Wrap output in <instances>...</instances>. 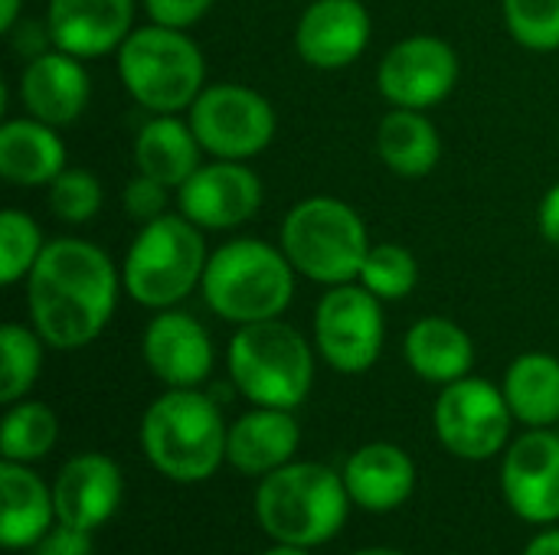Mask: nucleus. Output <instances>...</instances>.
Masks as SVG:
<instances>
[{
	"instance_id": "obj_1",
	"label": "nucleus",
	"mask_w": 559,
	"mask_h": 555,
	"mask_svg": "<svg viewBox=\"0 0 559 555\" xmlns=\"http://www.w3.org/2000/svg\"><path fill=\"white\" fill-rule=\"evenodd\" d=\"M33 330L52 350L88 347L115 314V262L85 239H56L26 278Z\"/></svg>"
},
{
	"instance_id": "obj_2",
	"label": "nucleus",
	"mask_w": 559,
	"mask_h": 555,
	"mask_svg": "<svg viewBox=\"0 0 559 555\" xmlns=\"http://www.w3.org/2000/svg\"><path fill=\"white\" fill-rule=\"evenodd\" d=\"M350 510V494L344 474L314 461H292L255 491V520L262 533L282 546L314 550L331 543Z\"/></svg>"
},
{
	"instance_id": "obj_3",
	"label": "nucleus",
	"mask_w": 559,
	"mask_h": 555,
	"mask_svg": "<svg viewBox=\"0 0 559 555\" xmlns=\"http://www.w3.org/2000/svg\"><path fill=\"white\" fill-rule=\"evenodd\" d=\"M229 425L200 389H167L141 419V448L154 471L177 484H200L226 464Z\"/></svg>"
},
{
	"instance_id": "obj_4",
	"label": "nucleus",
	"mask_w": 559,
	"mask_h": 555,
	"mask_svg": "<svg viewBox=\"0 0 559 555\" xmlns=\"http://www.w3.org/2000/svg\"><path fill=\"white\" fill-rule=\"evenodd\" d=\"M200 291L210 311L236 327L275 321L295 298V265L269 242L233 239L210 255Z\"/></svg>"
},
{
	"instance_id": "obj_5",
	"label": "nucleus",
	"mask_w": 559,
	"mask_h": 555,
	"mask_svg": "<svg viewBox=\"0 0 559 555\" xmlns=\"http://www.w3.org/2000/svg\"><path fill=\"white\" fill-rule=\"evenodd\" d=\"M226 366L236 389L265 409H298L314 386L311 343L288 324L262 321L236 330L226 350Z\"/></svg>"
},
{
	"instance_id": "obj_6",
	"label": "nucleus",
	"mask_w": 559,
	"mask_h": 555,
	"mask_svg": "<svg viewBox=\"0 0 559 555\" xmlns=\"http://www.w3.org/2000/svg\"><path fill=\"white\" fill-rule=\"evenodd\" d=\"M206 262L203 229L183 213H164L154 222H144L131 242L121 265V285L141 307L167 311L203 281Z\"/></svg>"
},
{
	"instance_id": "obj_7",
	"label": "nucleus",
	"mask_w": 559,
	"mask_h": 555,
	"mask_svg": "<svg viewBox=\"0 0 559 555\" xmlns=\"http://www.w3.org/2000/svg\"><path fill=\"white\" fill-rule=\"evenodd\" d=\"M118 75L128 95L154 114H177L206 88L200 46L183 29L160 23L131 29L118 49Z\"/></svg>"
},
{
	"instance_id": "obj_8",
	"label": "nucleus",
	"mask_w": 559,
	"mask_h": 555,
	"mask_svg": "<svg viewBox=\"0 0 559 555\" xmlns=\"http://www.w3.org/2000/svg\"><path fill=\"white\" fill-rule=\"evenodd\" d=\"M282 252L298 275L334 288L360 275L370 236L354 206L334 196H311L285 216Z\"/></svg>"
},
{
	"instance_id": "obj_9",
	"label": "nucleus",
	"mask_w": 559,
	"mask_h": 555,
	"mask_svg": "<svg viewBox=\"0 0 559 555\" xmlns=\"http://www.w3.org/2000/svg\"><path fill=\"white\" fill-rule=\"evenodd\" d=\"M511 422L514 412L504 399V389L478 376L442 386L432 409L439 445L462 461H488L504 451L511 438Z\"/></svg>"
},
{
	"instance_id": "obj_10",
	"label": "nucleus",
	"mask_w": 559,
	"mask_h": 555,
	"mask_svg": "<svg viewBox=\"0 0 559 555\" xmlns=\"http://www.w3.org/2000/svg\"><path fill=\"white\" fill-rule=\"evenodd\" d=\"M187 111L197 141L219 160H249L275 137V111L269 98L239 82L206 85Z\"/></svg>"
},
{
	"instance_id": "obj_11",
	"label": "nucleus",
	"mask_w": 559,
	"mask_h": 555,
	"mask_svg": "<svg viewBox=\"0 0 559 555\" xmlns=\"http://www.w3.org/2000/svg\"><path fill=\"white\" fill-rule=\"evenodd\" d=\"M386 321L380 298L364 285H334L314 311V343L337 373H367L383 353Z\"/></svg>"
},
{
	"instance_id": "obj_12",
	"label": "nucleus",
	"mask_w": 559,
	"mask_h": 555,
	"mask_svg": "<svg viewBox=\"0 0 559 555\" xmlns=\"http://www.w3.org/2000/svg\"><path fill=\"white\" fill-rule=\"evenodd\" d=\"M459 82V56L439 36L400 39L377 69L380 95L393 108H432L452 95Z\"/></svg>"
},
{
	"instance_id": "obj_13",
	"label": "nucleus",
	"mask_w": 559,
	"mask_h": 555,
	"mask_svg": "<svg viewBox=\"0 0 559 555\" xmlns=\"http://www.w3.org/2000/svg\"><path fill=\"white\" fill-rule=\"evenodd\" d=\"M501 491L518 520L559 523V432L527 429L501 461Z\"/></svg>"
},
{
	"instance_id": "obj_14",
	"label": "nucleus",
	"mask_w": 559,
	"mask_h": 555,
	"mask_svg": "<svg viewBox=\"0 0 559 555\" xmlns=\"http://www.w3.org/2000/svg\"><path fill=\"white\" fill-rule=\"evenodd\" d=\"M180 213L200 229H236L262 206V180L242 160L203 164L183 186H177Z\"/></svg>"
},
{
	"instance_id": "obj_15",
	"label": "nucleus",
	"mask_w": 559,
	"mask_h": 555,
	"mask_svg": "<svg viewBox=\"0 0 559 555\" xmlns=\"http://www.w3.org/2000/svg\"><path fill=\"white\" fill-rule=\"evenodd\" d=\"M141 353L147 370L167 389H197L213 373V340L206 327L183 311H157L144 327Z\"/></svg>"
},
{
	"instance_id": "obj_16",
	"label": "nucleus",
	"mask_w": 559,
	"mask_h": 555,
	"mask_svg": "<svg viewBox=\"0 0 559 555\" xmlns=\"http://www.w3.org/2000/svg\"><path fill=\"white\" fill-rule=\"evenodd\" d=\"M124 478L121 468L98 451H85L69 458L52 484L56 520L79 530H102L121 507Z\"/></svg>"
},
{
	"instance_id": "obj_17",
	"label": "nucleus",
	"mask_w": 559,
	"mask_h": 555,
	"mask_svg": "<svg viewBox=\"0 0 559 555\" xmlns=\"http://www.w3.org/2000/svg\"><path fill=\"white\" fill-rule=\"evenodd\" d=\"M370 43V13L360 0H314L305 7L295 46L314 69H344L364 56Z\"/></svg>"
},
{
	"instance_id": "obj_18",
	"label": "nucleus",
	"mask_w": 559,
	"mask_h": 555,
	"mask_svg": "<svg viewBox=\"0 0 559 555\" xmlns=\"http://www.w3.org/2000/svg\"><path fill=\"white\" fill-rule=\"evenodd\" d=\"M134 0H49V43L79 59H98L131 36Z\"/></svg>"
},
{
	"instance_id": "obj_19",
	"label": "nucleus",
	"mask_w": 559,
	"mask_h": 555,
	"mask_svg": "<svg viewBox=\"0 0 559 555\" xmlns=\"http://www.w3.org/2000/svg\"><path fill=\"white\" fill-rule=\"evenodd\" d=\"M88 95L92 82L82 59L56 46L33 56L20 75V98L29 118H39L52 128L72 124L85 111Z\"/></svg>"
},
{
	"instance_id": "obj_20",
	"label": "nucleus",
	"mask_w": 559,
	"mask_h": 555,
	"mask_svg": "<svg viewBox=\"0 0 559 555\" xmlns=\"http://www.w3.org/2000/svg\"><path fill=\"white\" fill-rule=\"evenodd\" d=\"M301 445V429L288 409L255 406L239 415L226 435V464L246 478H269L272 471L292 464Z\"/></svg>"
},
{
	"instance_id": "obj_21",
	"label": "nucleus",
	"mask_w": 559,
	"mask_h": 555,
	"mask_svg": "<svg viewBox=\"0 0 559 555\" xmlns=\"http://www.w3.org/2000/svg\"><path fill=\"white\" fill-rule=\"evenodd\" d=\"M344 487L350 494V504H357L360 510L390 514L413 497L416 464L400 445L370 442L347 458Z\"/></svg>"
},
{
	"instance_id": "obj_22",
	"label": "nucleus",
	"mask_w": 559,
	"mask_h": 555,
	"mask_svg": "<svg viewBox=\"0 0 559 555\" xmlns=\"http://www.w3.org/2000/svg\"><path fill=\"white\" fill-rule=\"evenodd\" d=\"M0 546L7 553L33 550L56 523V500L52 491L33 474L26 464L3 461L0 464Z\"/></svg>"
},
{
	"instance_id": "obj_23",
	"label": "nucleus",
	"mask_w": 559,
	"mask_h": 555,
	"mask_svg": "<svg viewBox=\"0 0 559 555\" xmlns=\"http://www.w3.org/2000/svg\"><path fill=\"white\" fill-rule=\"evenodd\" d=\"M403 357L409 370L436 386H449L455 379L472 376L475 363V343L465 327H459L449 317H423L406 330Z\"/></svg>"
},
{
	"instance_id": "obj_24",
	"label": "nucleus",
	"mask_w": 559,
	"mask_h": 555,
	"mask_svg": "<svg viewBox=\"0 0 559 555\" xmlns=\"http://www.w3.org/2000/svg\"><path fill=\"white\" fill-rule=\"evenodd\" d=\"M66 170V144L39 118H16L0 128V177L16 186H49Z\"/></svg>"
},
{
	"instance_id": "obj_25",
	"label": "nucleus",
	"mask_w": 559,
	"mask_h": 555,
	"mask_svg": "<svg viewBox=\"0 0 559 555\" xmlns=\"http://www.w3.org/2000/svg\"><path fill=\"white\" fill-rule=\"evenodd\" d=\"M200 157L203 144L197 141L190 121H180L177 114H154L134 141L138 173L164 186H183L203 167Z\"/></svg>"
},
{
	"instance_id": "obj_26",
	"label": "nucleus",
	"mask_w": 559,
	"mask_h": 555,
	"mask_svg": "<svg viewBox=\"0 0 559 555\" xmlns=\"http://www.w3.org/2000/svg\"><path fill=\"white\" fill-rule=\"evenodd\" d=\"M377 154L400 177H426L442 157V137L423 111L393 108L377 128Z\"/></svg>"
},
{
	"instance_id": "obj_27",
	"label": "nucleus",
	"mask_w": 559,
	"mask_h": 555,
	"mask_svg": "<svg viewBox=\"0 0 559 555\" xmlns=\"http://www.w3.org/2000/svg\"><path fill=\"white\" fill-rule=\"evenodd\" d=\"M504 399L514 422L527 429L559 425V360L550 353H524L504 373Z\"/></svg>"
},
{
	"instance_id": "obj_28",
	"label": "nucleus",
	"mask_w": 559,
	"mask_h": 555,
	"mask_svg": "<svg viewBox=\"0 0 559 555\" xmlns=\"http://www.w3.org/2000/svg\"><path fill=\"white\" fill-rule=\"evenodd\" d=\"M59 438V419L46 402L20 399L7 409L0 425V455L3 461L33 464L43 461Z\"/></svg>"
},
{
	"instance_id": "obj_29",
	"label": "nucleus",
	"mask_w": 559,
	"mask_h": 555,
	"mask_svg": "<svg viewBox=\"0 0 559 555\" xmlns=\"http://www.w3.org/2000/svg\"><path fill=\"white\" fill-rule=\"evenodd\" d=\"M43 347L46 340L23 324H3L0 327V402L13 406L26 399V393L36 386L43 370Z\"/></svg>"
},
{
	"instance_id": "obj_30",
	"label": "nucleus",
	"mask_w": 559,
	"mask_h": 555,
	"mask_svg": "<svg viewBox=\"0 0 559 555\" xmlns=\"http://www.w3.org/2000/svg\"><path fill=\"white\" fill-rule=\"evenodd\" d=\"M357 278L380 301H403L419 285V262L403 245H393V242L370 245V252H367Z\"/></svg>"
},
{
	"instance_id": "obj_31",
	"label": "nucleus",
	"mask_w": 559,
	"mask_h": 555,
	"mask_svg": "<svg viewBox=\"0 0 559 555\" xmlns=\"http://www.w3.org/2000/svg\"><path fill=\"white\" fill-rule=\"evenodd\" d=\"M43 249H46L43 232L26 213L20 209L0 213V281L3 285H16L29 278Z\"/></svg>"
},
{
	"instance_id": "obj_32",
	"label": "nucleus",
	"mask_w": 559,
	"mask_h": 555,
	"mask_svg": "<svg viewBox=\"0 0 559 555\" xmlns=\"http://www.w3.org/2000/svg\"><path fill=\"white\" fill-rule=\"evenodd\" d=\"M504 20L511 36L534 49H559V0H504Z\"/></svg>"
},
{
	"instance_id": "obj_33",
	"label": "nucleus",
	"mask_w": 559,
	"mask_h": 555,
	"mask_svg": "<svg viewBox=\"0 0 559 555\" xmlns=\"http://www.w3.org/2000/svg\"><path fill=\"white\" fill-rule=\"evenodd\" d=\"M49 209L72 226H82L88 219H95V213L102 209V183L95 173L88 170H62L52 183H49Z\"/></svg>"
},
{
	"instance_id": "obj_34",
	"label": "nucleus",
	"mask_w": 559,
	"mask_h": 555,
	"mask_svg": "<svg viewBox=\"0 0 559 555\" xmlns=\"http://www.w3.org/2000/svg\"><path fill=\"white\" fill-rule=\"evenodd\" d=\"M167 190L170 186H164V183H157V180H151L144 173L128 180L124 190H121V206H124L128 219L144 226V222H154L157 216H164L167 213Z\"/></svg>"
},
{
	"instance_id": "obj_35",
	"label": "nucleus",
	"mask_w": 559,
	"mask_h": 555,
	"mask_svg": "<svg viewBox=\"0 0 559 555\" xmlns=\"http://www.w3.org/2000/svg\"><path fill=\"white\" fill-rule=\"evenodd\" d=\"M213 0H144V10L151 23L170 26V29H187L197 20L210 13Z\"/></svg>"
},
{
	"instance_id": "obj_36",
	"label": "nucleus",
	"mask_w": 559,
	"mask_h": 555,
	"mask_svg": "<svg viewBox=\"0 0 559 555\" xmlns=\"http://www.w3.org/2000/svg\"><path fill=\"white\" fill-rule=\"evenodd\" d=\"M92 533L88 530H79V527H69V523H59L33 546V555H92Z\"/></svg>"
},
{
	"instance_id": "obj_37",
	"label": "nucleus",
	"mask_w": 559,
	"mask_h": 555,
	"mask_svg": "<svg viewBox=\"0 0 559 555\" xmlns=\"http://www.w3.org/2000/svg\"><path fill=\"white\" fill-rule=\"evenodd\" d=\"M537 222H540V236L557 245L559 249V183L544 196L540 203V213H537Z\"/></svg>"
},
{
	"instance_id": "obj_38",
	"label": "nucleus",
	"mask_w": 559,
	"mask_h": 555,
	"mask_svg": "<svg viewBox=\"0 0 559 555\" xmlns=\"http://www.w3.org/2000/svg\"><path fill=\"white\" fill-rule=\"evenodd\" d=\"M524 555H559V530H547V533L534 536Z\"/></svg>"
},
{
	"instance_id": "obj_39",
	"label": "nucleus",
	"mask_w": 559,
	"mask_h": 555,
	"mask_svg": "<svg viewBox=\"0 0 559 555\" xmlns=\"http://www.w3.org/2000/svg\"><path fill=\"white\" fill-rule=\"evenodd\" d=\"M20 7H23V0H0V29L3 33H13V26L20 20Z\"/></svg>"
},
{
	"instance_id": "obj_40",
	"label": "nucleus",
	"mask_w": 559,
	"mask_h": 555,
	"mask_svg": "<svg viewBox=\"0 0 559 555\" xmlns=\"http://www.w3.org/2000/svg\"><path fill=\"white\" fill-rule=\"evenodd\" d=\"M262 555H311V550H301V546H282V543H275L272 550H265Z\"/></svg>"
},
{
	"instance_id": "obj_41",
	"label": "nucleus",
	"mask_w": 559,
	"mask_h": 555,
	"mask_svg": "<svg viewBox=\"0 0 559 555\" xmlns=\"http://www.w3.org/2000/svg\"><path fill=\"white\" fill-rule=\"evenodd\" d=\"M354 555H406L403 550H390V546H370V550H360Z\"/></svg>"
}]
</instances>
